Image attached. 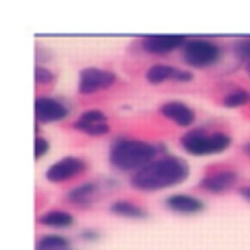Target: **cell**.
Listing matches in <instances>:
<instances>
[{"label":"cell","mask_w":250,"mask_h":250,"mask_svg":"<svg viewBox=\"0 0 250 250\" xmlns=\"http://www.w3.org/2000/svg\"><path fill=\"white\" fill-rule=\"evenodd\" d=\"M189 176V166L184 158L164 154L141 168L131 176V186L141 191H158L164 188L178 186Z\"/></svg>","instance_id":"1"},{"label":"cell","mask_w":250,"mask_h":250,"mask_svg":"<svg viewBox=\"0 0 250 250\" xmlns=\"http://www.w3.org/2000/svg\"><path fill=\"white\" fill-rule=\"evenodd\" d=\"M72 127L80 133H86V135H92V137H102L105 133H109V123H107V117L100 111V109H88L84 111L74 123Z\"/></svg>","instance_id":"9"},{"label":"cell","mask_w":250,"mask_h":250,"mask_svg":"<svg viewBox=\"0 0 250 250\" xmlns=\"http://www.w3.org/2000/svg\"><path fill=\"white\" fill-rule=\"evenodd\" d=\"M47 150H49V143H47V139L37 137V139H35V158H41Z\"/></svg>","instance_id":"21"},{"label":"cell","mask_w":250,"mask_h":250,"mask_svg":"<svg viewBox=\"0 0 250 250\" xmlns=\"http://www.w3.org/2000/svg\"><path fill=\"white\" fill-rule=\"evenodd\" d=\"M164 145H154L146 141H137V139H119L113 143L109 150V162L113 168L121 172H139L146 164L158 158V152H164Z\"/></svg>","instance_id":"2"},{"label":"cell","mask_w":250,"mask_h":250,"mask_svg":"<svg viewBox=\"0 0 250 250\" xmlns=\"http://www.w3.org/2000/svg\"><path fill=\"white\" fill-rule=\"evenodd\" d=\"M246 72H248V76H250V61L246 62Z\"/></svg>","instance_id":"24"},{"label":"cell","mask_w":250,"mask_h":250,"mask_svg":"<svg viewBox=\"0 0 250 250\" xmlns=\"http://www.w3.org/2000/svg\"><path fill=\"white\" fill-rule=\"evenodd\" d=\"M39 223L41 225H47V227H53V229H68L72 227L74 223V217L62 209H55V211H47L39 217Z\"/></svg>","instance_id":"16"},{"label":"cell","mask_w":250,"mask_h":250,"mask_svg":"<svg viewBox=\"0 0 250 250\" xmlns=\"http://www.w3.org/2000/svg\"><path fill=\"white\" fill-rule=\"evenodd\" d=\"M164 205L170 209V211H176V213H199L205 209V203L193 195H186V193H174V195H168L164 199Z\"/></svg>","instance_id":"13"},{"label":"cell","mask_w":250,"mask_h":250,"mask_svg":"<svg viewBox=\"0 0 250 250\" xmlns=\"http://www.w3.org/2000/svg\"><path fill=\"white\" fill-rule=\"evenodd\" d=\"M250 102V92L248 90H232L223 98V104L227 107H240Z\"/></svg>","instance_id":"18"},{"label":"cell","mask_w":250,"mask_h":250,"mask_svg":"<svg viewBox=\"0 0 250 250\" xmlns=\"http://www.w3.org/2000/svg\"><path fill=\"white\" fill-rule=\"evenodd\" d=\"M189 39L184 35H146L141 39V47L152 55H166L176 49H184Z\"/></svg>","instance_id":"7"},{"label":"cell","mask_w":250,"mask_h":250,"mask_svg":"<svg viewBox=\"0 0 250 250\" xmlns=\"http://www.w3.org/2000/svg\"><path fill=\"white\" fill-rule=\"evenodd\" d=\"M66 115H68V107L61 100L49 96H39L35 100V117L39 123H55L64 119Z\"/></svg>","instance_id":"8"},{"label":"cell","mask_w":250,"mask_h":250,"mask_svg":"<svg viewBox=\"0 0 250 250\" xmlns=\"http://www.w3.org/2000/svg\"><path fill=\"white\" fill-rule=\"evenodd\" d=\"M238 184V174L234 170H217L201 178L199 188L209 193H227Z\"/></svg>","instance_id":"10"},{"label":"cell","mask_w":250,"mask_h":250,"mask_svg":"<svg viewBox=\"0 0 250 250\" xmlns=\"http://www.w3.org/2000/svg\"><path fill=\"white\" fill-rule=\"evenodd\" d=\"M98 230H94V229H84V230H80V238L82 240H88V242H92V240H98Z\"/></svg>","instance_id":"22"},{"label":"cell","mask_w":250,"mask_h":250,"mask_svg":"<svg viewBox=\"0 0 250 250\" xmlns=\"http://www.w3.org/2000/svg\"><path fill=\"white\" fill-rule=\"evenodd\" d=\"M184 61L193 68H205L221 59V47L209 39H189L182 49Z\"/></svg>","instance_id":"4"},{"label":"cell","mask_w":250,"mask_h":250,"mask_svg":"<svg viewBox=\"0 0 250 250\" xmlns=\"http://www.w3.org/2000/svg\"><path fill=\"white\" fill-rule=\"evenodd\" d=\"M244 150H246V154H250V143H248V145L244 146Z\"/></svg>","instance_id":"25"},{"label":"cell","mask_w":250,"mask_h":250,"mask_svg":"<svg viewBox=\"0 0 250 250\" xmlns=\"http://www.w3.org/2000/svg\"><path fill=\"white\" fill-rule=\"evenodd\" d=\"M35 250H74L70 240L66 236H59V234H45L37 240Z\"/></svg>","instance_id":"17"},{"label":"cell","mask_w":250,"mask_h":250,"mask_svg":"<svg viewBox=\"0 0 250 250\" xmlns=\"http://www.w3.org/2000/svg\"><path fill=\"white\" fill-rule=\"evenodd\" d=\"M182 148L188 154L203 156V154H217L230 146V137L225 133H209L203 127L189 129L180 139Z\"/></svg>","instance_id":"3"},{"label":"cell","mask_w":250,"mask_h":250,"mask_svg":"<svg viewBox=\"0 0 250 250\" xmlns=\"http://www.w3.org/2000/svg\"><path fill=\"white\" fill-rule=\"evenodd\" d=\"M234 51H236V55H238L244 62H248V61H250V37L238 41V43L234 45Z\"/></svg>","instance_id":"19"},{"label":"cell","mask_w":250,"mask_h":250,"mask_svg":"<svg viewBox=\"0 0 250 250\" xmlns=\"http://www.w3.org/2000/svg\"><path fill=\"white\" fill-rule=\"evenodd\" d=\"M117 80L115 72L104 68H84L78 78V92L80 94H94L113 86Z\"/></svg>","instance_id":"6"},{"label":"cell","mask_w":250,"mask_h":250,"mask_svg":"<svg viewBox=\"0 0 250 250\" xmlns=\"http://www.w3.org/2000/svg\"><path fill=\"white\" fill-rule=\"evenodd\" d=\"M53 72L49 70V68H45V66H37L35 68V80H37V84H49V82H53Z\"/></svg>","instance_id":"20"},{"label":"cell","mask_w":250,"mask_h":250,"mask_svg":"<svg viewBox=\"0 0 250 250\" xmlns=\"http://www.w3.org/2000/svg\"><path fill=\"white\" fill-rule=\"evenodd\" d=\"M160 113L180 127H189L195 121V111L182 102H166L160 105Z\"/></svg>","instance_id":"12"},{"label":"cell","mask_w":250,"mask_h":250,"mask_svg":"<svg viewBox=\"0 0 250 250\" xmlns=\"http://www.w3.org/2000/svg\"><path fill=\"white\" fill-rule=\"evenodd\" d=\"M98 195H100V188H98V184L88 182V184H82V186L72 188V189L68 191V195H66V197H68V201H70V203L86 207V205H90Z\"/></svg>","instance_id":"14"},{"label":"cell","mask_w":250,"mask_h":250,"mask_svg":"<svg viewBox=\"0 0 250 250\" xmlns=\"http://www.w3.org/2000/svg\"><path fill=\"white\" fill-rule=\"evenodd\" d=\"M240 195H242L244 199H248V201H250V186H246V188H240Z\"/></svg>","instance_id":"23"},{"label":"cell","mask_w":250,"mask_h":250,"mask_svg":"<svg viewBox=\"0 0 250 250\" xmlns=\"http://www.w3.org/2000/svg\"><path fill=\"white\" fill-rule=\"evenodd\" d=\"M86 162L78 156H64L61 160H57L55 164H51L45 172V178L53 184H62V182H68L80 174L86 172Z\"/></svg>","instance_id":"5"},{"label":"cell","mask_w":250,"mask_h":250,"mask_svg":"<svg viewBox=\"0 0 250 250\" xmlns=\"http://www.w3.org/2000/svg\"><path fill=\"white\" fill-rule=\"evenodd\" d=\"M109 211L119 215V217H129V219H146L148 217V211L133 201H115L109 205Z\"/></svg>","instance_id":"15"},{"label":"cell","mask_w":250,"mask_h":250,"mask_svg":"<svg viewBox=\"0 0 250 250\" xmlns=\"http://www.w3.org/2000/svg\"><path fill=\"white\" fill-rule=\"evenodd\" d=\"M193 78V74L189 70H182V68H174L168 64H152L146 70V80L150 84H162L166 80H174V82H189Z\"/></svg>","instance_id":"11"}]
</instances>
